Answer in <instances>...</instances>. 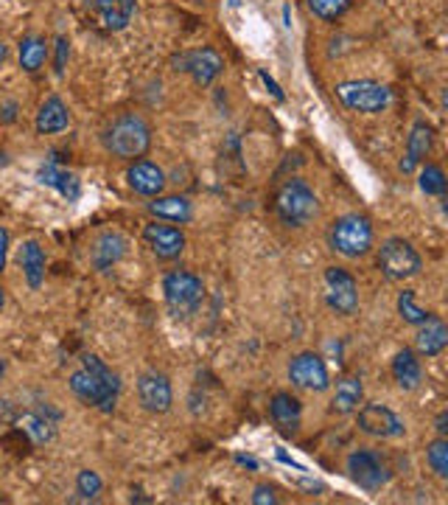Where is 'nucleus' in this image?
<instances>
[{"label": "nucleus", "instance_id": "obj_14", "mask_svg": "<svg viewBox=\"0 0 448 505\" xmlns=\"http://www.w3.org/2000/svg\"><path fill=\"white\" fill-rule=\"evenodd\" d=\"M143 242L149 244V250L157 259H177L182 250H186V234L174 225H163L160 219L143 227Z\"/></svg>", "mask_w": 448, "mask_h": 505}, {"label": "nucleus", "instance_id": "obj_10", "mask_svg": "<svg viewBox=\"0 0 448 505\" xmlns=\"http://www.w3.org/2000/svg\"><path fill=\"white\" fill-rule=\"evenodd\" d=\"M323 281H325V300L336 315L348 317L359 309V287H356L353 275L348 270L328 267Z\"/></svg>", "mask_w": 448, "mask_h": 505}, {"label": "nucleus", "instance_id": "obj_40", "mask_svg": "<svg viewBox=\"0 0 448 505\" xmlns=\"http://www.w3.org/2000/svg\"><path fill=\"white\" fill-rule=\"evenodd\" d=\"M6 121H14V105H6V115H4Z\"/></svg>", "mask_w": 448, "mask_h": 505}, {"label": "nucleus", "instance_id": "obj_43", "mask_svg": "<svg viewBox=\"0 0 448 505\" xmlns=\"http://www.w3.org/2000/svg\"><path fill=\"white\" fill-rule=\"evenodd\" d=\"M9 161H6V155H0V166H6Z\"/></svg>", "mask_w": 448, "mask_h": 505}, {"label": "nucleus", "instance_id": "obj_32", "mask_svg": "<svg viewBox=\"0 0 448 505\" xmlns=\"http://www.w3.org/2000/svg\"><path fill=\"white\" fill-rule=\"evenodd\" d=\"M398 312H401V317L407 320V323H412V326H420L426 317H429V312L426 309H420L417 303H415V292L412 289H404L401 295H398Z\"/></svg>", "mask_w": 448, "mask_h": 505}, {"label": "nucleus", "instance_id": "obj_9", "mask_svg": "<svg viewBox=\"0 0 448 505\" xmlns=\"http://www.w3.org/2000/svg\"><path fill=\"white\" fill-rule=\"evenodd\" d=\"M174 70H182V73H191V79L199 85V87H210L214 85L222 70H224V60L216 54L214 48H197V50H186V54H179L171 60Z\"/></svg>", "mask_w": 448, "mask_h": 505}, {"label": "nucleus", "instance_id": "obj_16", "mask_svg": "<svg viewBox=\"0 0 448 505\" xmlns=\"http://www.w3.org/2000/svg\"><path fill=\"white\" fill-rule=\"evenodd\" d=\"M270 416H272L275 427L280 429L283 436H295L300 429V421H303V408H300L297 396L280 390L270 401Z\"/></svg>", "mask_w": 448, "mask_h": 505}, {"label": "nucleus", "instance_id": "obj_15", "mask_svg": "<svg viewBox=\"0 0 448 505\" xmlns=\"http://www.w3.org/2000/svg\"><path fill=\"white\" fill-rule=\"evenodd\" d=\"M129 188L141 197H160L166 191V171L151 161H132L126 171Z\"/></svg>", "mask_w": 448, "mask_h": 505}, {"label": "nucleus", "instance_id": "obj_37", "mask_svg": "<svg viewBox=\"0 0 448 505\" xmlns=\"http://www.w3.org/2000/svg\"><path fill=\"white\" fill-rule=\"evenodd\" d=\"M434 429H437V436H440V438L448 433V410L437 413V418H434Z\"/></svg>", "mask_w": 448, "mask_h": 505}, {"label": "nucleus", "instance_id": "obj_42", "mask_svg": "<svg viewBox=\"0 0 448 505\" xmlns=\"http://www.w3.org/2000/svg\"><path fill=\"white\" fill-rule=\"evenodd\" d=\"M4 303H6V292H4V287H0V309H4Z\"/></svg>", "mask_w": 448, "mask_h": 505}, {"label": "nucleus", "instance_id": "obj_13", "mask_svg": "<svg viewBox=\"0 0 448 505\" xmlns=\"http://www.w3.org/2000/svg\"><path fill=\"white\" fill-rule=\"evenodd\" d=\"M359 429L373 438H401L407 433L404 421L387 404H364L359 410Z\"/></svg>", "mask_w": 448, "mask_h": 505}, {"label": "nucleus", "instance_id": "obj_41", "mask_svg": "<svg viewBox=\"0 0 448 505\" xmlns=\"http://www.w3.org/2000/svg\"><path fill=\"white\" fill-rule=\"evenodd\" d=\"M6 368H9V365H6V360H4V357H0V379H4V376H6Z\"/></svg>", "mask_w": 448, "mask_h": 505}, {"label": "nucleus", "instance_id": "obj_19", "mask_svg": "<svg viewBox=\"0 0 448 505\" xmlns=\"http://www.w3.org/2000/svg\"><path fill=\"white\" fill-rule=\"evenodd\" d=\"M448 345V326L429 315L424 323L417 326V335H415V348L420 357H437V354H443Z\"/></svg>", "mask_w": 448, "mask_h": 505}, {"label": "nucleus", "instance_id": "obj_3", "mask_svg": "<svg viewBox=\"0 0 448 505\" xmlns=\"http://www.w3.org/2000/svg\"><path fill=\"white\" fill-rule=\"evenodd\" d=\"M275 211L286 227H306L320 216V199L303 180H286L275 194Z\"/></svg>", "mask_w": 448, "mask_h": 505}, {"label": "nucleus", "instance_id": "obj_38", "mask_svg": "<svg viewBox=\"0 0 448 505\" xmlns=\"http://www.w3.org/2000/svg\"><path fill=\"white\" fill-rule=\"evenodd\" d=\"M261 79H263V85H267V87L272 90V96H275L278 101H283V93H280V87H278V85H275V82L270 79V76H267V73H263V70H261Z\"/></svg>", "mask_w": 448, "mask_h": 505}, {"label": "nucleus", "instance_id": "obj_35", "mask_svg": "<svg viewBox=\"0 0 448 505\" xmlns=\"http://www.w3.org/2000/svg\"><path fill=\"white\" fill-rule=\"evenodd\" d=\"M68 57H70V40L68 37H57V73L59 76L65 73Z\"/></svg>", "mask_w": 448, "mask_h": 505}, {"label": "nucleus", "instance_id": "obj_27", "mask_svg": "<svg viewBox=\"0 0 448 505\" xmlns=\"http://www.w3.org/2000/svg\"><path fill=\"white\" fill-rule=\"evenodd\" d=\"M17 54H20V68L25 73H37L45 60H48V40L40 37V34H29V37H23L20 40V48H17Z\"/></svg>", "mask_w": 448, "mask_h": 505}, {"label": "nucleus", "instance_id": "obj_2", "mask_svg": "<svg viewBox=\"0 0 448 505\" xmlns=\"http://www.w3.org/2000/svg\"><path fill=\"white\" fill-rule=\"evenodd\" d=\"M101 143L113 158L138 161L151 146V126L138 113H123L101 133Z\"/></svg>", "mask_w": 448, "mask_h": 505}, {"label": "nucleus", "instance_id": "obj_25", "mask_svg": "<svg viewBox=\"0 0 448 505\" xmlns=\"http://www.w3.org/2000/svg\"><path fill=\"white\" fill-rule=\"evenodd\" d=\"M20 267H23V275H25V281H29V287L40 289L42 281H45V252H42L40 242H34V239L23 242V247H20Z\"/></svg>", "mask_w": 448, "mask_h": 505}, {"label": "nucleus", "instance_id": "obj_39", "mask_svg": "<svg viewBox=\"0 0 448 505\" xmlns=\"http://www.w3.org/2000/svg\"><path fill=\"white\" fill-rule=\"evenodd\" d=\"M6 57H9V48H6L4 42H0V65H4V62H6Z\"/></svg>", "mask_w": 448, "mask_h": 505}, {"label": "nucleus", "instance_id": "obj_7", "mask_svg": "<svg viewBox=\"0 0 448 505\" xmlns=\"http://www.w3.org/2000/svg\"><path fill=\"white\" fill-rule=\"evenodd\" d=\"M336 96L348 110L356 113H384L392 101V93L387 85L373 82V79H353L336 85Z\"/></svg>", "mask_w": 448, "mask_h": 505}, {"label": "nucleus", "instance_id": "obj_11", "mask_svg": "<svg viewBox=\"0 0 448 505\" xmlns=\"http://www.w3.org/2000/svg\"><path fill=\"white\" fill-rule=\"evenodd\" d=\"M288 382H292L295 388H300V390L323 393L331 385V376H328V368H325L320 354L303 351L292 363H288Z\"/></svg>", "mask_w": 448, "mask_h": 505}, {"label": "nucleus", "instance_id": "obj_22", "mask_svg": "<svg viewBox=\"0 0 448 505\" xmlns=\"http://www.w3.org/2000/svg\"><path fill=\"white\" fill-rule=\"evenodd\" d=\"M57 418L59 416L48 418V413H42V410H29V413L17 416L14 424H17L20 433H25V436L32 438V444L42 446V444H48L50 438L57 436Z\"/></svg>", "mask_w": 448, "mask_h": 505}, {"label": "nucleus", "instance_id": "obj_1", "mask_svg": "<svg viewBox=\"0 0 448 505\" xmlns=\"http://www.w3.org/2000/svg\"><path fill=\"white\" fill-rule=\"evenodd\" d=\"M68 385H70L73 396L78 401H85L87 408H96L101 413L115 410V401L121 393V379L107 363L98 360L96 354H85L82 365L70 373Z\"/></svg>", "mask_w": 448, "mask_h": 505}, {"label": "nucleus", "instance_id": "obj_12", "mask_svg": "<svg viewBox=\"0 0 448 505\" xmlns=\"http://www.w3.org/2000/svg\"><path fill=\"white\" fill-rule=\"evenodd\" d=\"M138 399H141V408L146 413L154 416H163L171 410L174 404V390L166 373H157V371H146L138 379Z\"/></svg>", "mask_w": 448, "mask_h": 505}, {"label": "nucleus", "instance_id": "obj_5", "mask_svg": "<svg viewBox=\"0 0 448 505\" xmlns=\"http://www.w3.org/2000/svg\"><path fill=\"white\" fill-rule=\"evenodd\" d=\"M379 267L389 281H409V278L420 275V270H424V259H420V252L407 239L392 236L379 250Z\"/></svg>", "mask_w": 448, "mask_h": 505}, {"label": "nucleus", "instance_id": "obj_28", "mask_svg": "<svg viewBox=\"0 0 448 505\" xmlns=\"http://www.w3.org/2000/svg\"><path fill=\"white\" fill-rule=\"evenodd\" d=\"M37 177H40V183H45V186H50V188H57L62 197H68V199H76L78 197V180L70 174V171H62V169H57V166H42L40 171H37Z\"/></svg>", "mask_w": 448, "mask_h": 505}, {"label": "nucleus", "instance_id": "obj_30", "mask_svg": "<svg viewBox=\"0 0 448 505\" xmlns=\"http://www.w3.org/2000/svg\"><path fill=\"white\" fill-rule=\"evenodd\" d=\"M417 186H420V191L429 194V197H443L445 194V174H443V169L434 166V163L424 166V169H420Z\"/></svg>", "mask_w": 448, "mask_h": 505}, {"label": "nucleus", "instance_id": "obj_29", "mask_svg": "<svg viewBox=\"0 0 448 505\" xmlns=\"http://www.w3.org/2000/svg\"><path fill=\"white\" fill-rule=\"evenodd\" d=\"M353 0H308V9L314 17H320L325 23H334L339 20L342 14H345L351 9Z\"/></svg>", "mask_w": 448, "mask_h": 505}, {"label": "nucleus", "instance_id": "obj_21", "mask_svg": "<svg viewBox=\"0 0 448 505\" xmlns=\"http://www.w3.org/2000/svg\"><path fill=\"white\" fill-rule=\"evenodd\" d=\"M96 14L107 32H123L135 17V0H96Z\"/></svg>", "mask_w": 448, "mask_h": 505}, {"label": "nucleus", "instance_id": "obj_4", "mask_svg": "<svg viewBox=\"0 0 448 505\" xmlns=\"http://www.w3.org/2000/svg\"><path fill=\"white\" fill-rule=\"evenodd\" d=\"M328 242L342 259H364L373 250V225L364 214H345L331 225Z\"/></svg>", "mask_w": 448, "mask_h": 505}, {"label": "nucleus", "instance_id": "obj_18", "mask_svg": "<svg viewBox=\"0 0 448 505\" xmlns=\"http://www.w3.org/2000/svg\"><path fill=\"white\" fill-rule=\"evenodd\" d=\"M126 247H129V242H126V236L123 234H118V231H107V234H101L98 239H96V244H93V267L98 270V272H107V270H113L123 256H126Z\"/></svg>", "mask_w": 448, "mask_h": 505}, {"label": "nucleus", "instance_id": "obj_36", "mask_svg": "<svg viewBox=\"0 0 448 505\" xmlns=\"http://www.w3.org/2000/svg\"><path fill=\"white\" fill-rule=\"evenodd\" d=\"M6 256H9V231L0 227V272L6 270Z\"/></svg>", "mask_w": 448, "mask_h": 505}, {"label": "nucleus", "instance_id": "obj_26", "mask_svg": "<svg viewBox=\"0 0 448 505\" xmlns=\"http://www.w3.org/2000/svg\"><path fill=\"white\" fill-rule=\"evenodd\" d=\"M361 379L359 376H345L336 382V390H334V399H331V413L336 416H348L353 413L359 404H361Z\"/></svg>", "mask_w": 448, "mask_h": 505}, {"label": "nucleus", "instance_id": "obj_8", "mask_svg": "<svg viewBox=\"0 0 448 505\" xmlns=\"http://www.w3.org/2000/svg\"><path fill=\"white\" fill-rule=\"evenodd\" d=\"M348 474H351L353 483L364 491H381L392 480V472H389L387 461L373 449H353L348 454Z\"/></svg>", "mask_w": 448, "mask_h": 505}, {"label": "nucleus", "instance_id": "obj_31", "mask_svg": "<svg viewBox=\"0 0 448 505\" xmlns=\"http://www.w3.org/2000/svg\"><path fill=\"white\" fill-rule=\"evenodd\" d=\"M426 461H429V466L437 477H448V441L445 438H437V441L429 444Z\"/></svg>", "mask_w": 448, "mask_h": 505}, {"label": "nucleus", "instance_id": "obj_24", "mask_svg": "<svg viewBox=\"0 0 448 505\" xmlns=\"http://www.w3.org/2000/svg\"><path fill=\"white\" fill-rule=\"evenodd\" d=\"M149 211L160 219V222H174V225H186L194 216L191 199L188 197H151Z\"/></svg>", "mask_w": 448, "mask_h": 505}, {"label": "nucleus", "instance_id": "obj_23", "mask_svg": "<svg viewBox=\"0 0 448 505\" xmlns=\"http://www.w3.org/2000/svg\"><path fill=\"white\" fill-rule=\"evenodd\" d=\"M392 379L398 382L401 390H417L420 382H424V368H420V360H417V354L404 348L395 354V360H392Z\"/></svg>", "mask_w": 448, "mask_h": 505}, {"label": "nucleus", "instance_id": "obj_17", "mask_svg": "<svg viewBox=\"0 0 448 505\" xmlns=\"http://www.w3.org/2000/svg\"><path fill=\"white\" fill-rule=\"evenodd\" d=\"M432 143H434V130H432V126L426 121H415L412 133H409V141H407V155L401 161V171L412 174L432 152Z\"/></svg>", "mask_w": 448, "mask_h": 505}, {"label": "nucleus", "instance_id": "obj_20", "mask_svg": "<svg viewBox=\"0 0 448 505\" xmlns=\"http://www.w3.org/2000/svg\"><path fill=\"white\" fill-rule=\"evenodd\" d=\"M68 126H70V113L65 107V101L59 96L45 98L40 113H37V133L40 135H57V133H65Z\"/></svg>", "mask_w": 448, "mask_h": 505}, {"label": "nucleus", "instance_id": "obj_34", "mask_svg": "<svg viewBox=\"0 0 448 505\" xmlns=\"http://www.w3.org/2000/svg\"><path fill=\"white\" fill-rule=\"evenodd\" d=\"M250 500H252V505H278L280 502V497L272 486H255Z\"/></svg>", "mask_w": 448, "mask_h": 505}, {"label": "nucleus", "instance_id": "obj_6", "mask_svg": "<svg viewBox=\"0 0 448 505\" xmlns=\"http://www.w3.org/2000/svg\"><path fill=\"white\" fill-rule=\"evenodd\" d=\"M163 295L174 315H191L199 309V303L205 298V284L199 275L188 270H171L163 278Z\"/></svg>", "mask_w": 448, "mask_h": 505}, {"label": "nucleus", "instance_id": "obj_33", "mask_svg": "<svg viewBox=\"0 0 448 505\" xmlns=\"http://www.w3.org/2000/svg\"><path fill=\"white\" fill-rule=\"evenodd\" d=\"M76 494L82 500H96L101 494V477L90 469H82L76 474Z\"/></svg>", "mask_w": 448, "mask_h": 505}]
</instances>
